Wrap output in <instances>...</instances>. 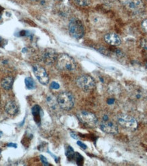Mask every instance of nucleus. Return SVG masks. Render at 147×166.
Masks as SVG:
<instances>
[{
  "label": "nucleus",
  "instance_id": "1",
  "mask_svg": "<svg viewBox=\"0 0 147 166\" xmlns=\"http://www.w3.org/2000/svg\"><path fill=\"white\" fill-rule=\"evenodd\" d=\"M57 67L59 70L67 72H71L76 68V64L73 58L66 54H62L57 59Z\"/></svg>",
  "mask_w": 147,
  "mask_h": 166
},
{
  "label": "nucleus",
  "instance_id": "2",
  "mask_svg": "<svg viewBox=\"0 0 147 166\" xmlns=\"http://www.w3.org/2000/svg\"><path fill=\"white\" fill-rule=\"evenodd\" d=\"M57 102L63 110H69L74 105V98L70 93L62 92L57 96Z\"/></svg>",
  "mask_w": 147,
  "mask_h": 166
},
{
  "label": "nucleus",
  "instance_id": "3",
  "mask_svg": "<svg viewBox=\"0 0 147 166\" xmlns=\"http://www.w3.org/2000/svg\"><path fill=\"white\" fill-rule=\"evenodd\" d=\"M69 32L73 37L80 39L85 33V29L80 20L72 19L69 23Z\"/></svg>",
  "mask_w": 147,
  "mask_h": 166
},
{
  "label": "nucleus",
  "instance_id": "4",
  "mask_svg": "<svg viewBox=\"0 0 147 166\" xmlns=\"http://www.w3.org/2000/svg\"><path fill=\"white\" fill-rule=\"evenodd\" d=\"M117 121L121 127L130 131H134L138 128V122L136 120L130 115L120 114L117 118Z\"/></svg>",
  "mask_w": 147,
  "mask_h": 166
},
{
  "label": "nucleus",
  "instance_id": "5",
  "mask_svg": "<svg viewBox=\"0 0 147 166\" xmlns=\"http://www.w3.org/2000/svg\"><path fill=\"white\" fill-rule=\"evenodd\" d=\"M79 120L89 127H95L97 124V118L94 114L87 111H81L77 114Z\"/></svg>",
  "mask_w": 147,
  "mask_h": 166
},
{
  "label": "nucleus",
  "instance_id": "6",
  "mask_svg": "<svg viewBox=\"0 0 147 166\" xmlns=\"http://www.w3.org/2000/svg\"><path fill=\"white\" fill-rule=\"evenodd\" d=\"M78 86L84 91H90L95 87V82L93 78L87 75H83L78 77L76 80Z\"/></svg>",
  "mask_w": 147,
  "mask_h": 166
},
{
  "label": "nucleus",
  "instance_id": "7",
  "mask_svg": "<svg viewBox=\"0 0 147 166\" xmlns=\"http://www.w3.org/2000/svg\"><path fill=\"white\" fill-rule=\"evenodd\" d=\"M129 93L132 100L142 101L147 98V91L142 87L138 86H131L129 87Z\"/></svg>",
  "mask_w": 147,
  "mask_h": 166
},
{
  "label": "nucleus",
  "instance_id": "8",
  "mask_svg": "<svg viewBox=\"0 0 147 166\" xmlns=\"http://www.w3.org/2000/svg\"><path fill=\"white\" fill-rule=\"evenodd\" d=\"M100 128L105 133L110 134H116L118 133V127L116 124L109 120L108 116L104 115L100 123Z\"/></svg>",
  "mask_w": 147,
  "mask_h": 166
},
{
  "label": "nucleus",
  "instance_id": "9",
  "mask_svg": "<svg viewBox=\"0 0 147 166\" xmlns=\"http://www.w3.org/2000/svg\"><path fill=\"white\" fill-rule=\"evenodd\" d=\"M129 10L134 13H140L144 10V3L142 0H120Z\"/></svg>",
  "mask_w": 147,
  "mask_h": 166
},
{
  "label": "nucleus",
  "instance_id": "10",
  "mask_svg": "<svg viewBox=\"0 0 147 166\" xmlns=\"http://www.w3.org/2000/svg\"><path fill=\"white\" fill-rule=\"evenodd\" d=\"M33 71L35 77L41 84L46 85L49 82V78L46 72L42 67L39 66H34L33 67Z\"/></svg>",
  "mask_w": 147,
  "mask_h": 166
},
{
  "label": "nucleus",
  "instance_id": "11",
  "mask_svg": "<svg viewBox=\"0 0 147 166\" xmlns=\"http://www.w3.org/2000/svg\"><path fill=\"white\" fill-rule=\"evenodd\" d=\"M57 59V53L55 50L52 48H48L44 53L43 60L44 62L47 65H51L55 62Z\"/></svg>",
  "mask_w": 147,
  "mask_h": 166
},
{
  "label": "nucleus",
  "instance_id": "12",
  "mask_svg": "<svg viewBox=\"0 0 147 166\" xmlns=\"http://www.w3.org/2000/svg\"><path fill=\"white\" fill-rule=\"evenodd\" d=\"M104 39L108 44L112 45V46H119L121 43V39L120 37L114 33L106 34L104 36Z\"/></svg>",
  "mask_w": 147,
  "mask_h": 166
},
{
  "label": "nucleus",
  "instance_id": "13",
  "mask_svg": "<svg viewBox=\"0 0 147 166\" xmlns=\"http://www.w3.org/2000/svg\"><path fill=\"white\" fill-rule=\"evenodd\" d=\"M5 110L8 114L15 115L19 112V107L14 101H10L5 106Z\"/></svg>",
  "mask_w": 147,
  "mask_h": 166
},
{
  "label": "nucleus",
  "instance_id": "14",
  "mask_svg": "<svg viewBox=\"0 0 147 166\" xmlns=\"http://www.w3.org/2000/svg\"><path fill=\"white\" fill-rule=\"evenodd\" d=\"M13 82H14V78L12 77L7 76L1 80V84L3 89H4L6 90H10L13 85Z\"/></svg>",
  "mask_w": 147,
  "mask_h": 166
},
{
  "label": "nucleus",
  "instance_id": "15",
  "mask_svg": "<svg viewBox=\"0 0 147 166\" xmlns=\"http://www.w3.org/2000/svg\"><path fill=\"white\" fill-rule=\"evenodd\" d=\"M108 91L112 95L119 94L121 92V86L118 83L112 82L108 86Z\"/></svg>",
  "mask_w": 147,
  "mask_h": 166
},
{
  "label": "nucleus",
  "instance_id": "16",
  "mask_svg": "<svg viewBox=\"0 0 147 166\" xmlns=\"http://www.w3.org/2000/svg\"><path fill=\"white\" fill-rule=\"evenodd\" d=\"M31 111H32V114L35 121L36 122L39 121L40 119V113H41V108H40V106H33Z\"/></svg>",
  "mask_w": 147,
  "mask_h": 166
},
{
  "label": "nucleus",
  "instance_id": "17",
  "mask_svg": "<svg viewBox=\"0 0 147 166\" xmlns=\"http://www.w3.org/2000/svg\"><path fill=\"white\" fill-rule=\"evenodd\" d=\"M25 86L28 89H34L35 88V84L34 80L31 77H27L25 80Z\"/></svg>",
  "mask_w": 147,
  "mask_h": 166
},
{
  "label": "nucleus",
  "instance_id": "18",
  "mask_svg": "<svg viewBox=\"0 0 147 166\" xmlns=\"http://www.w3.org/2000/svg\"><path fill=\"white\" fill-rule=\"evenodd\" d=\"M65 155L67 156V157L69 159H71L74 158L75 155V152L74 151V150L71 147H68L66 150V153H65Z\"/></svg>",
  "mask_w": 147,
  "mask_h": 166
},
{
  "label": "nucleus",
  "instance_id": "19",
  "mask_svg": "<svg viewBox=\"0 0 147 166\" xmlns=\"http://www.w3.org/2000/svg\"><path fill=\"white\" fill-rule=\"evenodd\" d=\"M75 2L80 6H87L90 3V0H74Z\"/></svg>",
  "mask_w": 147,
  "mask_h": 166
},
{
  "label": "nucleus",
  "instance_id": "20",
  "mask_svg": "<svg viewBox=\"0 0 147 166\" xmlns=\"http://www.w3.org/2000/svg\"><path fill=\"white\" fill-rule=\"evenodd\" d=\"M75 160H76V163L78 164H80L83 163V157L81 156L80 154H78V153H75L74 158Z\"/></svg>",
  "mask_w": 147,
  "mask_h": 166
},
{
  "label": "nucleus",
  "instance_id": "21",
  "mask_svg": "<svg viewBox=\"0 0 147 166\" xmlns=\"http://www.w3.org/2000/svg\"><path fill=\"white\" fill-rule=\"evenodd\" d=\"M93 23L96 25H102L103 24V21H102L100 17H98V16H97V17H94V19H93Z\"/></svg>",
  "mask_w": 147,
  "mask_h": 166
},
{
  "label": "nucleus",
  "instance_id": "22",
  "mask_svg": "<svg viewBox=\"0 0 147 166\" xmlns=\"http://www.w3.org/2000/svg\"><path fill=\"white\" fill-rule=\"evenodd\" d=\"M50 87L52 89H59V87H60V85L59 84V83H57V82H53L51 84Z\"/></svg>",
  "mask_w": 147,
  "mask_h": 166
},
{
  "label": "nucleus",
  "instance_id": "23",
  "mask_svg": "<svg viewBox=\"0 0 147 166\" xmlns=\"http://www.w3.org/2000/svg\"><path fill=\"white\" fill-rule=\"evenodd\" d=\"M140 44H141V46H142V48H144L145 50L147 51V39H142V40L141 41Z\"/></svg>",
  "mask_w": 147,
  "mask_h": 166
},
{
  "label": "nucleus",
  "instance_id": "24",
  "mask_svg": "<svg viewBox=\"0 0 147 166\" xmlns=\"http://www.w3.org/2000/svg\"><path fill=\"white\" fill-rule=\"evenodd\" d=\"M40 157L41 161H42V163L44 164V165H50V164L49 163V162L47 161L46 158L45 157H44V156H42V155H40Z\"/></svg>",
  "mask_w": 147,
  "mask_h": 166
},
{
  "label": "nucleus",
  "instance_id": "25",
  "mask_svg": "<svg viewBox=\"0 0 147 166\" xmlns=\"http://www.w3.org/2000/svg\"><path fill=\"white\" fill-rule=\"evenodd\" d=\"M6 43H7V41L6 40V39L0 37V47H2V48L3 47H4L5 45L6 44Z\"/></svg>",
  "mask_w": 147,
  "mask_h": 166
},
{
  "label": "nucleus",
  "instance_id": "26",
  "mask_svg": "<svg viewBox=\"0 0 147 166\" xmlns=\"http://www.w3.org/2000/svg\"><path fill=\"white\" fill-rule=\"evenodd\" d=\"M142 27L144 30L147 33V19H145L144 21H143L142 23Z\"/></svg>",
  "mask_w": 147,
  "mask_h": 166
},
{
  "label": "nucleus",
  "instance_id": "27",
  "mask_svg": "<svg viewBox=\"0 0 147 166\" xmlns=\"http://www.w3.org/2000/svg\"><path fill=\"white\" fill-rule=\"evenodd\" d=\"M77 144H78L79 147L82 148L83 149H87V147L86 144H85L84 143H83L82 142L78 141V142H77Z\"/></svg>",
  "mask_w": 147,
  "mask_h": 166
},
{
  "label": "nucleus",
  "instance_id": "28",
  "mask_svg": "<svg viewBox=\"0 0 147 166\" xmlns=\"http://www.w3.org/2000/svg\"><path fill=\"white\" fill-rule=\"evenodd\" d=\"M8 147H12V148H17V145L13 143H9L7 144Z\"/></svg>",
  "mask_w": 147,
  "mask_h": 166
},
{
  "label": "nucleus",
  "instance_id": "29",
  "mask_svg": "<svg viewBox=\"0 0 147 166\" xmlns=\"http://www.w3.org/2000/svg\"><path fill=\"white\" fill-rule=\"evenodd\" d=\"M71 137H72L73 138H74V139H78V137L76 135V134H74L73 133H71Z\"/></svg>",
  "mask_w": 147,
  "mask_h": 166
},
{
  "label": "nucleus",
  "instance_id": "30",
  "mask_svg": "<svg viewBox=\"0 0 147 166\" xmlns=\"http://www.w3.org/2000/svg\"><path fill=\"white\" fill-rule=\"evenodd\" d=\"M114 100H113V99H110V100L108 101V103L109 104H112L113 103H114Z\"/></svg>",
  "mask_w": 147,
  "mask_h": 166
},
{
  "label": "nucleus",
  "instance_id": "31",
  "mask_svg": "<svg viewBox=\"0 0 147 166\" xmlns=\"http://www.w3.org/2000/svg\"><path fill=\"white\" fill-rule=\"evenodd\" d=\"M3 8H2V7H1V6H0V14H1V12H2V11H3Z\"/></svg>",
  "mask_w": 147,
  "mask_h": 166
},
{
  "label": "nucleus",
  "instance_id": "32",
  "mask_svg": "<svg viewBox=\"0 0 147 166\" xmlns=\"http://www.w3.org/2000/svg\"><path fill=\"white\" fill-rule=\"evenodd\" d=\"M2 134H3V133H2V132H1V131H0V138H1V136H2Z\"/></svg>",
  "mask_w": 147,
  "mask_h": 166
},
{
  "label": "nucleus",
  "instance_id": "33",
  "mask_svg": "<svg viewBox=\"0 0 147 166\" xmlns=\"http://www.w3.org/2000/svg\"><path fill=\"white\" fill-rule=\"evenodd\" d=\"M1 149H0V153H1Z\"/></svg>",
  "mask_w": 147,
  "mask_h": 166
},
{
  "label": "nucleus",
  "instance_id": "34",
  "mask_svg": "<svg viewBox=\"0 0 147 166\" xmlns=\"http://www.w3.org/2000/svg\"><path fill=\"white\" fill-rule=\"evenodd\" d=\"M146 68H147V63H146Z\"/></svg>",
  "mask_w": 147,
  "mask_h": 166
},
{
  "label": "nucleus",
  "instance_id": "35",
  "mask_svg": "<svg viewBox=\"0 0 147 166\" xmlns=\"http://www.w3.org/2000/svg\"><path fill=\"white\" fill-rule=\"evenodd\" d=\"M60 1H63V0H60Z\"/></svg>",
  "mask_w": 147,
  "mask_h": 166
},
{
  "label": "nucleus",
  "instance_id": "36",
  "mask_svg": "<svg viewBox=\"0 0 147 166\" xmlns=\"http://www.w3.org/2000/svg\"><path fill=\"white\" fill-rule=\"evenodd\" d=\"M33 1H35V0H33Z\"/></svg>",
  "mask_w": 147,
  "mask_h": 166
}]
</instances>
